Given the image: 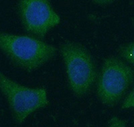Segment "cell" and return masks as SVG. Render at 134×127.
I'll return each instance as SVG.
<instances>
[{
    "label": "cell",
    "instance_id": "277c9868",
    "mask_svg": "<svg viewBox=\"0 0 134 127\" xmlns=\"http://www.w3.org/2000/svg\"><path fill=\"white\" fill-rule=\"evenodd\" d=\"M134 79L132 68L119 58L105 60L98 78L97 94L105 106L112 107L121 100Z\"/></svg>",
    "mask_w": 134,
    "mask_h": 127
},
{
    "label": "cell",
    "instance_id": "3957f363",
    "mask_svg": "<svg viewBox=\"0 0 134 127\" xmlns=\"http://www.w3.org/2000/svg\"><path fill=\"white\" fill-rule=\"evenodd\" d=\"M0 91L6 99L13 118L18 124L23 123L31 114L49 104L45 88H32L20 84L2 72Z\"/></svg>",
    "mask_w": 134,
    "mask_h": 127
},
{
    "label": "cell",
    "instance_id": "7a4b0ae2",
    "mask_svg": "<svg viewBox=\"0 0 134 127\" xmlns=\"http://www.w3.org/2000/svg\"><path fill=\"white\" fill-rule=\"evenodd\" d=\"M60 50L70 89L77 97L85 96L97 78L91 55L83 45L74 42H65L60 45Z\"/></svg>",
    "mask_w": 134,
    "mask_h": 127
},
{
    "label": "cell",
    "instance_id": "8992f818",
    "mask_svg": "<svg viewBox=\"0 0 134 127\" xmlns=\"http://www.w3.org/2000/svg\"><path fill=\"white\" fill-rule=\"evenodd\" d=\"M117 51L127 62L134 64V42L121 45L118 48Z\"/></svg>",
    "mask_w": 134,
    "mask_h": 127
},
{
    "label": "cell",
    "instance_id": "5b68a950",
    "mask_svg": "<svg viewBox=\"0 0 134 127\" xmlns=\"http://www.w3.org/2000/svg\"><path fill=\"white\" fill-rule=\"evenodd\" d=\"M18 9L25 30L40 38L60 22L49 0H19Z\"/></svg>",
    "mask_w": 134,
    "mask_h": 127
},
{
    "label": "cell",
    "instance_id": "ba28073f",
    "mask_svg": "<svg viewBox=\"0 0 134 127\" xmlns=\"http://www.w3.org/2000/svg\"><path fill=\"white\" fill-rule=\"evenodd\" d=\"M126 120L117 117H113L111 118L109 122L107 127H126Z\"/></svg>",
    "mask_w": 134,
    "mask_h": 127
},
{
    "label": "cell",
    "instance_id": "52a82bcc",
    "mask_svg": "<svg viewBox=\"0 0 134 127\" xmlns=\"http://www.w3.org/2000/svg\"><path fill=\"white\" fill-rule=\"evenodd\" d=\"M133 108H134V87L127 96L125 98L121 105L122 109H129Z\"/></svg>",
    "mask_w": 134,
    "mask_h": 127
},
{
    "label": "cell",
    "instance_id": "9c48e42d",
    "mask_svg": "<svg viewBox=\"0 0 134 127\" xmlns=\"http://www.w3.org/2000/svg\"><path fill=\"white\" fill-rule=\"evenodd\" d=\"M116 0H93V2L99 5H106L114 2Z\"/></svg>",
    "mask_w": 134,
    "mask_h": 127
},
{
    "label": "cell",
    "instance_id": "6da1fadb",
    "mask_svg": "<svg viewBox=\"0 0 134 127\" xmlns=\"http://www.w3.org/2000/svg\"><path fill=\"white\" fill-rule=\"evenodd\" d=\"M0 50L15 65L32 72L54 57L57 48L54 45L28 36L0 32Z\"/></svg>",
    "mask_w": 134,
    "mask_h": 127
}]
</instances>
